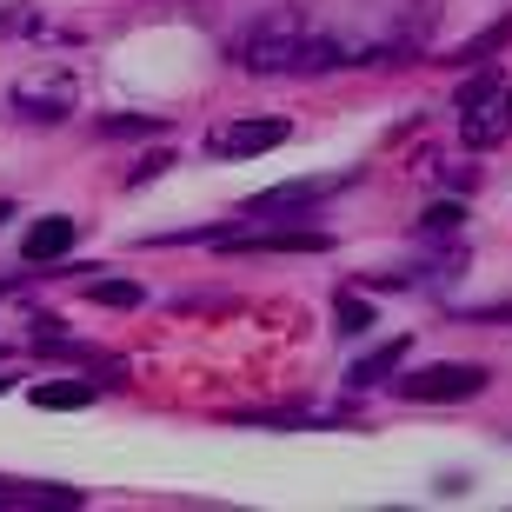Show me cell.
Listing matches in <instances>:
<instances>
[{
	"mask_svg": "<svg viewBox=\"0 0 512 512\" xmlns=\"http://www.w3.org/2000/svg\"><path fill=\"white\" fill-rule=\"evenodd\" d=\"M94 393H100L94 380H40L34 406L40 413H80V406H94Z\"/></svg>",
	"mask_w": 512,
	"mask_h": 512,
	"instance_id": "12",
	"label": "cell"
},
{
	"mask_svg": "<svg viewBox=\"0 0 512 512\" xmlns=\"http://www.w3.org/2000/svg\"><path fill=\"white\" fill-rule=\"evenodd\" d=\"M87 300L114 306V313H133V306L147 300V286H140V280H87Z\"/></svg>",
	"mask_w": 512,
	"mask_h": 512,
	"instance_id": "14",
	"label": "cell"
},
{
	"mask_svg": "<svg viewBox=\"0 0 512 512\" xmlns=\"http://www.w3.org/2000/svg\"><path fill=\"white\" fill-rule=\"evenodd\" d=\"M7 107H14L20 120L60 127V120L74 114V87H67V80H14V87H7Z\"/></svg>",
	"mask_w": 512,
	"mask_h": 512,
	"instance_id": "6",
	"label": "cell"
},
{
	"mask_svg": "<svg viewBox=\"0 0 512 512\" xmlns=\"http://www.w3.org/2000/svg\"><path fill=\"white\" fill-rule=\"evenodd\" d=\"M293 140V127H286L280 114H247V120H227V127H213L207 147L220 153V160H253V153H273Z\"/></svg>",
	"mask_w": 512,
	"mask_h": 512,
	"instance_id": "5",
	"label": "cell"
},
{
	"mask_svg": "<svg viewBox=\"0 0 512 512\" xmlns=\"http://www.w3.org/2000/svg\"><path fill=\"white\" fill-rule=\"evenodd\" d=\"M233 426H346L333 406H260V413H233Z\"/></svg>",
	"mask_w": 512,
	"mask_h": 512,
	"instance_id": "11",
	"label": "cell"
},
{
	"mask_svg": "<svg viewBox=\"0 0 512 512\" xmlns=\"http://www.w3.org/2000/svg\"><path fill=\"white\" fill-rule=\"evenodd\" d=\"M233 60L247 74H333V67H360L366 47L326 40L300 7H273L266 20H253L247 34L233 40Z\"/></svg>",
	"mask_w": 512,
	"mask_h": 512,
	"instance_id": "1",
	"label": "cell"
},
{
	"mask_svg": "<svg viewBox=\"0 0 512 512\" xmlns=\"http://www.w3.org/2000/svg\"><path fill=\"white\" fill-rule=\"evenodd\" d=\"M67 253H74V220H67V213L34 220L27 240H20V260H27V266H54V260H67Z\"/></svg>",
	"mask_w": 512,
	"mask_h": 512,
	"instance_id": "9",
	"label": "cell"
},
{
	"mask_svg": "<svg viewBox=\"0 0 512 512\" xmlns=\"http://www.w3.org/2000/svg\"><path fill=\"white\" fill-rule=\"evenodd\" d=\"M7 220H14V200H0V227H7Z\"/></svg>",
	"mask_w": 512,
	"mask_h": 512,
	"instance_id": "19",
	"label": "cell"
},
{
	"mask_svg": "<svg viewBox=\"0 0 512 512\" xmlns=\"http://www.w3.org/2000/svg\"><path fill=\"white\" fill-rule=\"evenodd\" d=\"M27 506H80V486H54V479H40V486H20V479H0V512H27Z\"/></svg>",
	"mask_w": 512,
	"mask_h": 512,
	"instance_id": "10",
	"label": "cell"
},
{
	"mask_svg": "<svg viewBox=\"0 0 512 512\" xmlns=\"http://www.w3.org/2000/svg\"><path fill=\"white\" fill-rule=\"evenodd\" d=\"M333 333H346V340H366V333H373V326H380V313H373V300H360V293H340V300H333Z\"/></svg>",
	"mask_w": 512,
	"mask_h": 512,
	"instance_id": "13",
	"label": "cell"
},
{
	"mask_svg": "<svg viewBox=\"0 0 512 512\" xmlns=\"http://www.w3.org/2000/svg\"><path fill=\"white\" fill-rule=\"evenodd\" d=\"M220 247H227V253H326V247H333V233L306 227V220L273 227V233H233L227 227V240H220Z\"/></svg>",
	"mask_w": 512,
	"mask_h": 512,
	"instance_id": "7",
	"label": "cell"
},
{
	"mask_svg": "<svg viewBox=\"0 0 512 512\" xmlns=\"http://www.w3.org/2000/svg\"><path fill=\"white\" fill-rule=\"evenodd\" d=\"M466 227V207L459 200H433V207L419 213V233H459Z\"/></svg>",
	"mask_w": 512,
	"mask_h": 512,
	"instance_id": "17",
	"label": "cell"
},
{
	"mask_svg": "<svg viewBox=\"0 0 512 512\" xmlns=\"http://www.w3.org/2000/svg\"><path fill=\"white\" fill-rule=\"evenodd\" d=\"M506 40H512V20H499V27H486V34H479V40H466V47H459V54H453V67H473V60L499 54Z\"/></svg>",
	"mask_w": 512,
	"mask_h": 512,
	"instance_id": "15",
	"label": "cell"
},
{
	"mask_svg": "<svg viewBox=\"0 0 512 512\" xmlns=\"http://www.w3.org/2000/svg\"><path fill=\"white\" fill-rule=\"evenodd\" d=\"M0 393H14V373H0Z\"/></svg>",
	"mask_w": 512,
	"mask_h": 512,
	"instance_id": "20",
	"label": "cell"
},
{
	"mask_svg": "<svg viewBox=\"0 0 512 512\" xmlns=\"http://www.w3.org/2000/svg\"><path fill=\"white\" fill-rule=\"evenodd\" d=\"M453 114H459V140H466V153H493L499 140L512 133V87L506 74H473L466 87H459L453 100Z\"/></svg>",
	"mask_w": 512,
	"mask_h": 512,
	"instance_id": "2",
	"label": "cell"
},
{
	"mask_svg": "<svg viewBox=\"0 0 512 512\" xmlns=\"http://www.w3.org/2000/svg\"><path fill=\"white\" fill-rule=\"evenodd\" d=\"M346 187H360V167H353V173H306V180H280V187L240 200V220H306L320 200H333V193H346Z\"/></svg>",
	"mask_w": 512,
	"mask_h": 512,
	"instance_id": "3",
	"label": "cell"
},
{
	"mask_svg": "<svg viewBox=\"0 0 512 512\" xmlns=\"http://www.w3.org/2000/svg\"><path fill=\"white\" fill-rule=\"evenodd\" d=\"M100 133L133 140V133H167V120H160V114H107V120H100Z\"/></svg>",
	"mask_w": 512,
	"mask_h": 512,
	"instance_id": "16",
	"label": "cell"
},
{
	"mask_svg": "<svg viewBox=\"0 0 512 512\" xmlns=\"http://www.w3.org/2000/svg\"><path fill=\"white\" fill-rule=\"evenodd\" d=\"M406 353H413V340L399 333V340H380L373 353H360V360L346 366V393H373V386H386L406 366Z\"/></svg>",
	"mask_w": 512,
	"mask_h": 512,
	"instance_id": "8",
	"label": "cell"
},
{
	"mask_svg": "<svg viewBox=\"0 0 512 512\" xmlns=\"http://www.w3.org/2000/svg\"><path fill=\"white\" fill-rule=\"evenodd\" d=\"M486 386H493V373L479 360H433V366H413L399 380V393L419 399V406H459V399H479Z\"/></svg>",
	"mask_w": 512,
	"mask_h": 512,
	"instance_id": "4",
	"label": "cell"
},
{
	"mask_svg": "<svg viewBox=\"0 0 512 512\" xmlns=\"http://www.w3.org/2000/svg\"><path fill=\"white\" fill-rule=\"evenodd\" d=\"M173 167V160H167V153H153V160H147V167H140V173H133V180H127V187H147V180H160V173H167Z\"/></svg>",
	"mask_w": 512,
	"mask_h": 512,
	"instance_id": "18",
	"label": "cell"
}]
</instances>
